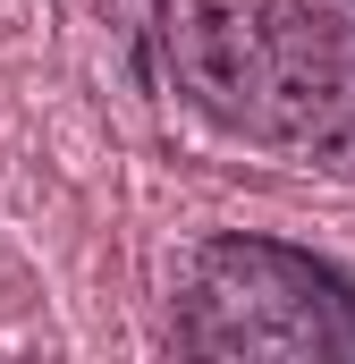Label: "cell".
I'll list each match as a JSON object with an SVG mask.
<instances>
[{
  "label": "cell",
  "mask_w": 355,
  "mask_h": 364,
  "mask_svg": "<svg viewBox=\"0 0 355 364\" xmlns=\"http://www.w3.org/2000/svg\"><path fill=\"white\" fill-rule=\"evenodd\" d=\"M170 348L203 364H355V279L313 246L263 229H212L178 263Z\"/></svg>",
  "instance_id": "7a4b0ae2"
},
{
  "label": "cell",
  "mask_w": 355,
  "mask_h": 364,
  "mask_svg": "<svg viewBox=\"0 0 355 364\" xmlns=\"http://www.w3.org/2000/svg\"><path fill=\"white\" fill-rule=\"evenodd\" d=\"M153 68L212 136L254 153H355V0H144Z\"/></svg>",
  "instance_id": "6da1fadb"
}]
</instances>
